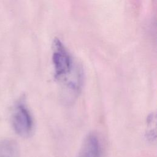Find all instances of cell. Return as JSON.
I'll return each instance as SVG.
<instances>
[{"label": "cell", "instance_id": "cell-1", "mask_svg": "<svg viewBox=\"0 0 157 157\" xmlns=\"http://www.w3.org/2000/svg\"><path fill=\"white\" fill-rule=\"evenodd\" d=\"M53 52L52 61L54 66L55 77L64 86L67 96L74 98L78 94L82 85V71L74 69L72 59L64 45L58 38H55L53 43Z\"/></svg>", "mask_w": 157, "mask_h": 157}, {"label": "cell", "instance_id": "cell-2", "mask_svg": "<svg viewBox=\"0 0 157 157\" xmlns=\"http://www.w3.org/2000/svg\"><path fill=\"white\" fill-rule=\"evenodd\" d=\"M12 123L14 131L19 136L26 137L31 134L34 126L33 120L23 102L20 101L15 105L12 113Z\"/></svg>", "mask_w": 157, "mask_h": 157}, {"label": "cell", "instance_id": "cell-3", "mask_svg": "<svg viewBox=\"0 0 157 157\" xmlns=\"http://www.w3.org/2000/svg\"><path fill=\"white\" fill-rule=\"evenodd\" d=\"M101 139L94 132L88 134L83 141L77 157H102Z\"/></svg>", "mask_w": 157, "mask_h": 157}, {"label": "cell", "instance_id": "cell-4", "mask_svg": "<svg viewBox=\"0 0 157 157\" xmlns=\"http://www.w3.org/2000/svg\"><path fill=\"white\" fill-rule=\"evenodd\" d=\"M0 157H19V148L17 143L10 139L0 141Z\"/></svg>", "mask_w": 157, "mask_h": 157}]
</instances>
